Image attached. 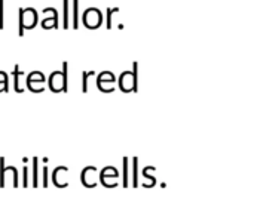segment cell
<instances>
[{
	"mask_svg": "<svg viewBox=\"0 0 254 213\" xmlns=\"http://www.w3.org/2000/svg\"><path fill=\"white\" fill-rule=\"evenodd\" d=\"M37 22V13L33 7L21 9V19H19V36L24 34V30H31L36 27Z\"/></svg>",
	"mask_w": 254,
	"mask_h": 213,
	"instance_id": "cell-1",
	"label": "cell"
},
{
	"mask_svg": "<svg viewBox=\"0 0 254 213\" xmlns=\"http://www.w3.org/2000/svg\"><path fill=\"white\" fill-rule=\"evenodd\" d=\"M103 22V15L98 9L95 7H91V9H86L85 13H83V25L86 28H98Z\"/></svg>",
	"mask_w": 254,
	"mask_h": 213,
	"instance_id": "cell-2",
	"label": "cell"
},
{
	"mask_svg": "<svg viewBox=\"0 0 254 213\" xmlns=\"http://www.w3.org/2000/svg\"><path fill=\"white\" fill-rule=\"evenodd\" d=\"M119 87L124 92H131L134 90V77L131 71H125L121 77H119Z\"/></svg>",
	"mask_w": 254,
	"mask_h": 213,
	"instance_id": "cell-3",
	"label": "cell"
},
{
	"mask_svg": "<svg viewBox=\"0 0 254 213\" xmlns=\"http://www.w3.org/2000/svg\"><path fill=\"white\" fill-rule=\"evenodd\" d=\"M43 13H52V18L51 19H45L43 22H42V27L43 28H51V27H54L55 30L58 28V12L54 9V7H46L45 10H43Z\"/></svg>",
	"mask_w": 254,
	"mask_h": 213,
	"instance_id": "cell-4",
	"label": "cell"
},
{
	"mask_svg": "<svg viewBox=\"0 0 254 213\" xmlns=\"http://www.w3.org/2000/svg\"><path fill=\"white\" fill-rule=\"evenodd\" d=\"M49 87L51 90L54 92H60L63 90V77H61V71H57V73H52L51 77H49Z\"/></svg>",
	"mask_w": 254,
	"mask_h": 213,
	"instance_id": "cell-5",
	"label": "cell"
},
{
	"mask_svg": "<svg viewBox=\"0 0 254 213\" xmlns=\"http://www.w3.org/2000/svg\"><path fill=\"white\" fill-rule=\"evenodd\" d=\"M73 28H79V0H73Z\"/></svg>",
	"mask_w": 254,
	"mask_h": 213,
	"instance_id": "cell-6",
	"label": "cell"
},
{
	"mask_svg": "<svg viewBox=\"0 0 254 213\" xmlns=\"http://www.w3.org/2000/svg\"><path fill=\"white\" fill-rule=\"evenodd\" d=\"M67 68H68V64H67V62H64V64H63V71H61L63 86H64V87H63V90H64V92H67V90H68V87H67V85H68V83H67V82H68V76H67V74H68V71H67Z\"/></svg>",
	"mask_w": 254,
	"mask_h": 213,
	"instance_id": "cell-7",
	"label": "cell"
},
{
	"mask_svg": "<svg viewBox=\"0 0 254 213\" xmlns=\"http://www.w3.org/2000/svg\"><path fill=\"white\" fill-rule=\"evenodd\" d=\"M138 160L137 159H134V165H132V184H134V187H137L138 185Z\"/></svg>",
	"mask_w": 254,
	"mask_h": 213,
	"instance_id": "cell-8",
	"label": "cell"
},
{
	"mask_svg": "<svg viewBox=\"0 0 254 213\" xmlns=\"http://www.w3.org/2000/svg\"><path fill=\"white\" fill-rule=\"evenodd\" d=\"M22 74V71H18V65H15V68H13V76H15V82H13V85H15V90L16 92H22V89L19 87V83H18V77Z\"/></svg>",
	"mask_w": 254,
	"mask_h": 213,
	"instance_id": "cell-9",
	"label": "cell"
},
{
	"mask_svg": "<svg viewBox=\"0 0 254 213\" xmlns=\"http://www.w3.org/2000/svg\"><path fill=\"white\" fill-rule=\"evenodd\" d=\"M64 7V30L68 28V0H63Z\"/></svg>",
	"mask_w": 254,
	"mask_h": 213,
	"instance_id": "cell-10",
	"label": "cell"
},
{
	"mask_svg": "<svg viewBox=\"0 0 254 213\" xmlns=\"http://www.w3.org/2000/svg\"><path fill=\"white\" fill-rule=\"evenodd\" d=\"M0 187H4V173H6V168H4V159H0Z\"/></svg>",
	"mask_w": 254,
	"mask_h": 213,
	"instance_id": "cell-11",
	"label": "cell"
},
{
	"mask_svg": "<svg viewBox=\"0 0 254 213\" xmlns=\"http://www.w3.org/2000/svg\"><path fill=\"white\" fill-rule=\"evenodd\" d=\"M94 74H95L94 71H85V73H83V83H82V85H83V86H82V90H83V92H88V77H89V76H94Z\"/></svg>",
	"mask_w": 254,
	"mask_h": 213,
	"instance_id": "cell-12",
	"label": "cell"
},
{
	"mask_svg": "<svg viewBox=\"0 0 254 213\" xmlns=\"http://www.w3.org/2000/svg\"><path fill=\"white\" fill-rule=\"evenodd\" d=\"M33 187H37L39 185V181H37V159L33 160Z\"/></svg>",
	"mask_w": 254,
	"mask_h": 213,
	"instance_id": "cell-13",
	"label": "cell"
},
{
	"mask_svg": "<svg viewBox=\"0 0 254 213\" xmlns=\"http://www.w3.org/2000/svg\"><path fill=\"white\" fill-rule=\"evenodd\" d=\"M124 187H128V159H124Z\"/></svg>",
	"mask_w": 254,
	"mask_h": 213,
	"instance_id": "cell-14",
	"label": "cell"
},
{
	"mask_svg": "<svg viewBox=\"0 0 254 213\" xmlns=\"http://www.w3.org/2000/svg\"><path fill=\"white\" fill-rule=\"evenodd\" d=\"M119 10V7H115V9H107V28L110 30L112 28V15L115 13V12H118Z\"/></svg>",
	"mask_w": 254,
	"mask_h": 213,
	"instance_id": "cell-15",
	"label": "cell"
},
{
	"mask_svg": "<svg viewBox=\"0 0 254 213\" xmlns=\"http://www.w3.org/2000/svg\"><path fill=\"white\" fill-rule=\"evenodd\" d=\"M4 22V10H3V0H0V30L3 28Z\"/></svg>",
	"mask_w": 254,
	"mask_h": 213,
	"instance_id": "cell-16",
	"label": "cell"
},
{
	"mask_svg": "<svg viewBox=\"0 0 254 213\" xmlns=\"http://www.w3.org/2000/svg\"><path fill=\"white\" fill-rule=\"evenodd\" d=\"M43 187H48V168L43 169Z\"/></svg>",
	"mask_w": 254,
	"mask_h": 213,
	"instance_id": "cell-17",
	"label": "cell"
},
{
	"mask_svg": "<svg viewBox=\"0 0 254 213\" xmlns=\"http://www.w3.org/2000/svg\"><path fill=\"white\" fill-rule=\"evenodd\" d=\"M28 185V181H27V168H24V187Z\"/></svg>",
	"mask_w": 254,
	"mask_h": 213,
	"instance_id": "cell-18",
	"label": "cell"
}]
</instances>
